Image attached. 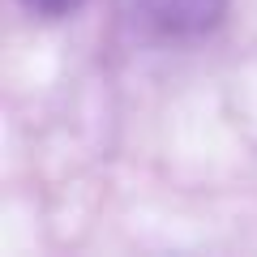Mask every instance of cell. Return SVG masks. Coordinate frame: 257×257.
<instances>
[{"label": "cell", "instance_id": "6da1fadb", "mask_svg": "<svg viewBox=\"0 0 257 257\" xmlns=\"http://www.w3.org/2000/svg\"><path fill=\"white\" fill-rule=\"evenodd\" d=\"M133 13L155 39L184 43L210 35L227 13V0H133Z\"/></svg>", "mask_w": 257, "mask_h": 257}, {"label": "cell", "instance_id": "7a4b0ae2", "mask_svg": "<svg viewBox=\"0 0 257 257\" xmlns=\"http://www.w3.org/2000/svg\"><path fill=\"white\" fill-rule=\"evenodd\" d=\"M22 9L35 18H64L69 9H77V0H22Z\"/></svg>", "mask_w": 257, "mask_h": 257}]
</instances>
